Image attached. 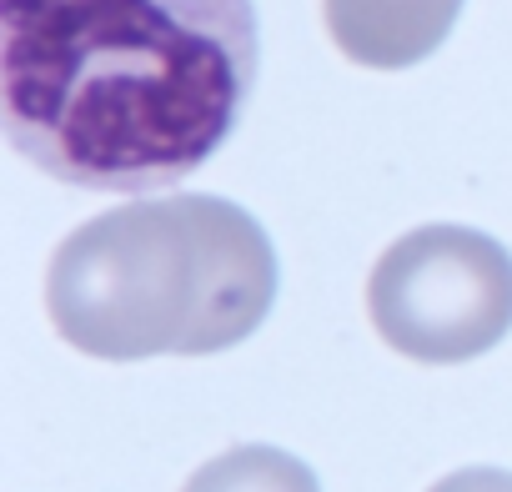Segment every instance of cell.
Here are the masks:
<instances>
[{
    "instance_id": "3",
    "label": "cell",
    "mask_w": 512,
    "mask_h": 492,
    "mask_svg": "<svg viewBox=\"0 0 512 492\" xmlns=\"http://www.w3.org/2000/svg\"><path fill=\"white\" fill-rule=\"evenodd\" d=\"M367 312L377 337L412 362H472L512 332V257L457 221L417 226L372 267Z\"/></svg>"
},
{
    "instance_id": "2",
    "label": "cell",
    "mask_w": 512,
    "mask_h": 492,
    "mask_svg": "<svg viewBox=\"0 0 512 492\" xmlns=\"http://www.w3.org/2000/svg\"><path fill=\"white\" fill-rule=\"evenodd\" d=\"M277 302V252L226 196H146L76 226L51 257V327L86 357H206L246 342Z\"/></svg>"
},
{
    "instance_id": "6",
    "label": "cell",
    "mask_w": 512,
    "mask_h": 492,
    "mask_svg": "<svg viewBox=\"0 0 512 492\" xmlns=\"http://www.w3.org/2000/svg\"><path fill=\"white\" fill-rule=\"evenodd\" d=\"M427 492H512V472H502V467H462V472H447L442 482H432Z\"/></svg>"
},
{
    "instance_id": "5",
    "label": "cell",
    "mask_w": 512,
    "mask_h": 492,
    "mask_svg": "<svg viewBox=\"0 0 512 492\" xmlns=\"http://www.w3.org/2000/svg\"><path fill=\"white\" fill-rule=\"evenodd\" d=\"M181 492H322V482L302 457L267 442H246L201 462Z\"/></svg>"
},
{
    "instance_id": "4",
    "label": "cell",
    "mask_w": 512,
    "mask_h": 492,
    "mask_svg": "<svg viewBox=\"0 0 512 492\" xmlns=\"http://www.w3.org/2000/svg\"><path fill=\"white\" fill-rule=\"evenodd\" d=\"M322 11L347 61L402 71L427 61L447 41L462 0H322Z\"/></svg>"
},
{
    "instance_id": "1",
    "label": "cell",
    "mask_w": 512,
    "mask_h": 492,
    "mask_svg": "<svg viewBox=\"0 0 512 492\" xmlns=\"http://www.w3.org/2000/svg\"><path fill=\"white\" fill-rule=\"evenodd\" d=\"M256 66L251 0H0L6 136L81 191L151 196L201 171Z\"/></svg>"
}]
</instances>
